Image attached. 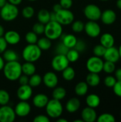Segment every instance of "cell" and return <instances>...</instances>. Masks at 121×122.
Returning a JSON list of instances; mask_svg holds the SVG:
<instances>
[{"label":"cell","mask_w":121,"mask_h":122,"mask_svg":"<svg viewBox=\"0 0 121 122\" xmlns=\"http://www.w3.org/2000/svg\"><path fill=\"white\" fill-rule=\"evenodd\" d=\"M22 56L25 61L34 63L41 56V50L36 44H28L22 51Z\"/></svg>","instance_id":"cell-2"},{"label":"cell","mask_w":121,"mask_h":122,"mask_svg":"<svg viewBox=\"0 0 121 122\" xmlns=\"http://www.w3.org/2000/svg\"><path fill=\"white\" fill-rule=\"evenodd\" d=\"M103 57L106 59V61H109L116 63L120 59L118 49H117L114 46L109 48H106L105 54Z\"/></svg>","instance_id":"cell-15"},{"label":"cell","mask_w":121,"mask_h":122,"mask_svg":"<svg viewBox=\"0 0 121 122\" xmlns=\"http://www.w3.org/2000/svg\"><path fill=\"white\" fill-rule=\"evenodd\" d=\"M83 13L85 16L90 21H98L101 19V10L96 4H90L86 6L83 10Z\"/></svg>","instance_id":"cell-8"},{"label":"cell","mask_w":121,"mask_h":122,"mask_svg":"<svg viewBox=\"0 0 121 122\" xmlns=\"http://www.w3.org/2000/svg\"><path fill=\"white\" fill-rule=\"evenodd\" d=\"M84 24L81 21H75L72 22V30L75 33H81L84 30Z\"/></svg>","instance_id":"cell-38"},{"label":"cell","mask_w":121,"mask_h":122,"mask_svg":"<svg viewBox=\"0 0 121 122\" xmlns=\"http://www.w3.org/2000/svg\"><path fill=\"white\" fill-rule=\"evenodd\" d=\"M44 29H45V24L41 23V22H37L34 24L32 27V31L36 33L37 35L38 34H42L44 33Z\"/></svg>","instance_id":"cell-41"},{"label":"cell","mask_w":121,"mask_h":122,"mask_svg":"<svg viewBox=\"0 0 121 122\" xmlns=\"http://www.w3.org/2000/svg\"><path fill=\"white\" fill-rule=\"evenodd\" d=\"M10 101V95L9 92L4 89H0V105L4 106L9 104Z\"/></svg>","instance_id":"cell-35"},{"label":"cell","mask_w":121,"mask_h":122,"mask_svg":"<svg viewBox=\"0 0 121 122\" xmlns=\"http://www.w3.org/2000/svg\"><path fill=\"white\" fill-rule=\"evenodd\" d=\"M9 1V3L11 4H14V5H19L21 2H22V0H7Z\"/></svg>","instance_id":"cell-51"},{"label":"cell","mask_w":121,"mask_h":122,"mask_svg":"<svg viewBox=\"0 0 121 122\" xmlns=\"http://www.w3.org/2000/svg\"><path fill=\"white\" fill-rule=\"evenodd\" d=\"M6 1L7 0H0V8L6 3Z\"/></svg>","instance_id":"cell-58"},{"label":"cell","mask_w":121,"mask_h":122,"mask_svg":"<svg viewBox=\"0 0 121 122\" xmlns=\"http://www.w3.org/2000/svg\"><path fill=\"white\" fill-rule=\"evenodd\" d=\"M33 89L29 84L21 85L16 92V95L20 101H28L32 96Z\"/></svg>","instance_id":"cell-14"},{"label":"cell","mask_w":121,"mask_h":122,"mask_svg":"<svg viewBox=\"0 0 121 122\" xmlns=\"http://www.w3.org/2000/svg\"><path fill=\"white\" fill-rule=\"evenodd\" d=\"M69 49L63 43H60L56 49V52L57 54H62V55H66L68 52Z\"/></svg>","instance_id":"cell-43"},{"label":"cell","mask_w":121,"mask_h":122,"mask_svg":"<svg viewBox=\"0 0 121 122\" xmlns=\"http://www.w3.org/2000/svg\"><path fill=\"white\" fill-rule=\"evenodd\" d=\"M116 70V65L114 62L106 61L103 62V71H104L107 74H112Z\"/></svg>","instance_id":"cell-36"},{"label":"cell","mask_w":121,"mask_h":122,"mask_svg":"<svg viewBox=\"0 0 121 122\" xmlns=\"http://www.w3.org/2000/svg\"><path fill=\"white\" fill-rule=\"evenodd\" d=\"M3 74L6 79L14 81L19 79L22 74L21 64L17 61H7L3 67Z\"/></svg>","instance_id":"cell-1"},{"label":"cell","mask_w":121,"mask_h":122,"mask_svg":"<svg viewBox=\"0 0 121 122\" xmlns=\"http://www.w3.org/2000/svg\"><path fill=\"white\" fill-rule=\"evenodd\" d=\"M96 121L98 122H115L116 119L113 114L109 113H104L98 117Z\"/></svg>","instance_id":"cell-34"},{"label":"cell","mask_w":121,"mask_h":122,"mask_svg":"<svg viewBox=\"0 0 121 122\" xmlns=\"http://www.w3.org/2000/svg\"><path fill=\"white\" fill-rule=\"evenodd\" d=\"M115 77L117 81H121V68L115 70Z\"/></svg>","instance_id":"cell-50"},{"label":"cell","mask_w":121,"mask_h":122,"mask_svg":"<svg viewBox=\"0 0 121 122\" xmlns=\"http://www.w3.org/2000/svg\"><path fill=\"white\" fill-rule=\"evenodd\" d=\"M50 21H56V13L54 11L50 12Z\"/></svg>","instance_id":"cell-54"},{"label":"cell","mask_w":121,"mask_h":122,"mask_svg":"<svg viewBox=\"0 0 121 122\" xmlns=\"http://www.w3.org/2000/svg\"><path fill=\"white\" fill-rule=\"evenodd\" d=\"M14 109L10 106L4 105L0 107V122H13L16 119Z\"/></svg>","instance_id":"cell-10"},{"label":"cell","mask_w":121,"mask_h":122,"mask_svg":"<svg viewBox=\"0 0 121 122\" xmlns=\"http://www.w3.org/2000/svg\"><path fill=\"white\" fill-rule=\"evenodd\" d=\"M68 121L66 120V119H63V118H58L57 119V122H67Z\"/></svg>","instance_id":"cell-56"},{"label":"cell","mask_w":121,"mask_h":122,"mask_svg":"<svg viewBox=\"0 0 121 122\" xmlns=\"http://www.w3.org/2000/svg\"><path fill=\"white\" fill-rule=\"evenodd\" d=\"M62 77L66 81H72L76 76L75 70L71 66H67L66 69H64L62 71Z\"/></svg>","instance_id":"cell-29"},{"label":"cell","mask_w":121,"mask_h":122,"mask_svg":"<svg viewBox=\"0 0 121 122\" xmlns=\"http://www.w3.org/2000/svg\"><path fill=\"white\" fill-rule=\"evenodd\" d=\"M59 4L63 9H70L73 4V0H60Z\"/></svg>","instance_id":"cell-47"},{"label":"cell","mask_w":121,"mask_h":122,"mask_svg":"<svg viewBox=\"0 0 121 122\" xmlns=\"http://www.w3.org/2000/svg\"><path fill=\"white\" fill-rule=\"evenodd\" d=\"M74 49H76L79 53L80 52H82L83 51L86 50V44L85 43V41L82 39H78L77 40V42L74 46Z\"/></svg>","instance_id":"cell-44"},{"label":"cell","mask_w":121,"mask_h":122,"mask_svg":"<svg viewBox=\"0 0 121 122\" xmlns=\"http://www.w3.org/2000/svg\"><path fill=\"white\" fill-rule=\"evenodd\" d=\"M25 40L28 44H36L38 41V36L36 33L32 31H29L25 36Z\"/></svg>","instance_id":"cell-39"},{"label":"cell","mask_w":121,"mask_h":122,"mask_svg":"<svg viewBox=\"0 0 121 122\" xmlns=\"http://www.w3.org/2000/svg\"><path fill=\"white\" fill-rule=\"evenodd\" d=\"M74 122H83V119H76V120H74Z\"/></svg>","instance_id":"cell-60"},{"label":"cell","mask_w":121,"mask_h":122,"mask_svg":"<svg viewBox=\"0 0 121 122\" xmlns=\"http://www.w3.org/2000/svg\"><path fill=\"white\" fill-rule=\"evenodd\" d=\"M69 63L66 55L56 54L51 61V66L53 70L61 72L69 66Z\"/></svg>","instance_id":"cell-9"},{"label":"cell","mask_w":121,"mask_h":122,"mask_svg":"<svg viewBox=\"0 0 121 122\" xmlns=\"http://www.w3.org/2000/svg\"></svg>","instance_id":"cell-63"},{"label":"cell","mask_w":121,"mask_h":122,"mask_svg":"<svg viewBox=\"0 0 121 122\" xmlns=\"http://www.w3.org/2000/svg\"><path fill=\"white\" fill-rule=\"evenodd\" d=\"M118 51H119V54H120V59H121V45L118 48Z\"/></svg>","instance_id":"cell-59"},{"label":"cell","mask_w":121,"mask_h":122,"mask_svg":"<svg viewBox=\"0 0 121 122\" xmlns=\"http://www.w3.org/2000/svg\"><path fill=\"white\" fill-rule=\"evenodd\" d=\"M48 100H49V99L46 94L40 93V94H37L36 95H35L34 97L32 103H33L34 106L36 107V108L42 109L46 106Z\"/></svg>","instance_id":"cell-19"},{"label":"cell","mask_w":121,"mask_h":122,"mask_svg":"<svg viewBox=\"0 0 121 122\" xmlns=\"http://www.w3.org/2000/svg\"><path fill=\"white\" fill-rule=\"evenodd\" d=\"M117 16L116 12L112 9H106L101 13V19L106 25H111L116 20Z\"/></svg>","instance_id":"cell-17"},{"label":"cell","mask_w":121,"mask_h":122,"mask_svg":"<svg viewBox=\"0 0 121 122\" xmlns=\"http://www.w3.org/2000/svg\"><path fill=\"white\" fill-rule=\"evenodd\" d=\"M4 27L1 26V25H0V37H1V36H4Z\"/></svg>","instance_id":"cell-55"},{"label":"cell","mask_w":121,"mask_h":122,"mask_svg":"<svg viewBox=\"0 0 121 122\" xmlns=\"http://www.w3.org/2000/svg\"><path fill=\"white\" fill-rule=\"evenodd\" d=\"M29 1H36V0H29Z\"/></svg>","instance_id":"cell-61"},{"label":"cell","mask_w":121,"mask_h":122,"mask_svg":"<svg viewBox=\"0 0 121 122\" xmlns=\"http://www.w3.org/2000/svg\"><path fill=\"white\" fill-rule=\"evenodd\" d=\"M84 31L91 38H96L101 34V26L96 21H88L84 25Z\"/></svg>","instance_id":"cell-11"},{"label":"cell","mask_w":121,"mask_h":122,"mask_svg":"<svg viewBox=\"0 0 121 122\" xmlns=\"http://www.w3.org/2000/svg\"><path fill=\"white\" fill-rule=\"evenodd\" d=\"M4 64H5V61L0 54V71L3 69V67H4Z\"/></svg>","instance_id":"cell-53"},{"label":"cell","mask_w":121,"mask_h":122,"mask_svg":"<svg viewBox=\"0 0 121 122\" xmlns=\"http://www.w3.org/2000/svg\"><path fill=\"white\" fill-rule=\"evenodd\" d=\"M113 89L114 94L116 96L121 97V81H117L115 85L113 86Z\"/></svg>","instance_id":"cell-46"},{"label":"cell","mask_w":121,"mask_h":122,"mask_svg":"<svg viewBox=\"0 0 121 122\" xmlns=\"http://www.w3.org/2000/svg\"><path fill=\"white\" fill-rule=\"evenodd\" d=\"M34 122H49L50 119L48 116L44 115V114H39L37 115L34 119H33Z\"/></svg>","instance_id":"cell-45"},{"label":"cell","mask_w":121,"mask_h":122,"mask_svg":"<svg viewBox=\"0 0 121 122\" xmlns=\"http://www.w3.org/2000/svg\"><path fill=\"white\" fill-rule=\"evenodd\" d=\"M106 48L105 46H103L101 44H98L96 45L94 48H93V54L94 56H98V57H103L105 51H106Z\"/></svg>","instance_id":"cell-40"},{"label":"cell","mask_w":121,"mask_h":122,"mask_svg":"<svg viewBox=\"0 0 121 122\" xmlns=\"http://www.w3.org/2000/svg\"><path fill=\"white\" fill-rule=\"evenodd\" d=\"M88 91V85L86 81H80L75 86V93L79 97L85 96Z\"/></svg>","instance_id":"cell-26"},{"label":"cell","mask_w":121,"mask_h":122,"mask_svg":"<svg viewBox=\"0 0 121 122\" xmlns=\"http://www.w3.org/2000/svg\"><path fill=\"white\" fill-rule=\"evenodd\" d=\"M34 9L31 6H26L21 11L22 16L26 19H31L34 15Z\"/></svg>","instance_id":"cell-37"},{"label":"cell","mask_w":121,"mask_h":122,"mask_svg":"<svg viewBox=\"0 0 121 122\" xmlns=\"http://www.w3.org/2000/svg\"><path fill=\"white\" fill-rule=\"evenodd\" d=\"M29 78L28 76L22 74L19 76V78L18 80L19 81L20 85H24V84H29Z\"/></svg>","instance_id":"cell-49"},{"label":"cell","mask_w":121,"mask_h":122,"mask_svg":"<svg viewBox=\"0 0 121 122\" xmlns=\"http://www.w3.org/2000/svg\"><path fill=\"white\" fill-rule=\"evenodd\" d=\"M45 108L47 116L52 119H58L60 117L63 111V105L61 101L55 99L48 100Z\"/></svg>","instance_id":"cell-4"},{"label":"cell","mask_w":121,"mask_h":122,"mask_svg":"<svg viewBox=\"0 0 121 122\" xmlns=\"http://www.w3.org/2000/svg\"><path fill=\"white\" fill-rule=\"evenodd\" d=\"M19 16V9L17 6L10 3H6L1 7L0 16L5 21H11L15 20Z\"/></svg>","instance_id":"cell-5"},{"label":"cell","mask_w":121,"mask_h":122,"mask_svg":"<svg viewBox=\"0 0 121 122\" xmlns=\"http://www.w3.org/2000/svg\"><path fill=\"white\" fill-rule=\"evenodd\" d=\"M97 113L93 108L87 107L81 112V118L85 122H94L97 119Z\"/></svg>","instance_id":"cell-16"},{"label":"cell","mask_w":121,"mask_h":122,"mask_svg":"<svg viewBox=\"0 0 121 122\" xmlns=\"http://www.w3.org/2000/svg\"><path fill=\"white\" fill-rule=\"evenodd\" d=\"M56 13V21L63 25H68L72 24L74 20L73 13L69 9H61Z\"/></svg>","instance_id":"cell-6"},{"label":"cell","mask_w":121,"mask_h":122,"mask_svg":"<svg viewBox=\"0 0 121 122\" xmlns=\"http://www.w3.org/2000/svg\"><path fill=\"white\" fill-rule=\"evenodd\" d=\"M8 44L3 36L0 37V54H3V52L6 49Z\"/></svg>","instance_id":"cell-48"},{"label":"cell","mask_w":121,"mask_h":122,"mask_svg":"<svg viewBox=\"0 0 121 122\" xmlns=\"http://www.w3.org/2000/svg\"><path fill=\"white\" fill-rule=\"evenodd\" d=\"M117 80L116 79L115 76H106L105 79H104V84L108 86V87H110V88H113V86L115 85V84L116 83Z\"/></svg>","instance_id":"cell-42"},{"label":"cell","mask_w":121,"mask_h":122,"mask_svg":"<svg viewBox=\"0 0 121 122\" xmlns=\"http://www.w3.org/2000/svg\"><path fill=\"white\" fill-rule=\"evenodd\" d=\"M103 61L101 57L93 56L90 57L86 61V68L89 72L99 74L103 71Z\"/></svg>","instance_id":"cell-7"},{"label":"cell","mask_w":121,"mask_h":122,"mask_svg":"<svg viewBox=\"0 0 121 122\" xmlns=\"http://www.w3.org/2000/svg\"><path fill=\"white\" fill-rule=\"evenodd\" d=\"M53 11L54 12H57V11H60L61 9H63L62 8V6H61V4H56L54 6H53Z\"/></svg>","instance_id":"cell-52"},{"label":"cell","mask_w":121,"mask_h":122,"mask_svg":"<svg viewBox=\"0 0 121 122\" xmlns=\"http://www.w3.org/2000/svg\"><path fill=\"white\" fill-rule=\"evenodd\" d=\"M36 44L41 49V51H46L51 47L52 43H51V40L46 36L38 39Z\"/></svg>","instance_id":"cell-28"},{"label":"cell","mask_w":121,"mask_h":122,"mask_svg":"<svg viewBox=\"0 0 121 122\" xmlns=\"http://www.w3.org/2000/svg\"><path fill=\"white\" fill-rule=\"evenodd\" d=\"M88 86H97L101 82V78L97 73L90 72L86 76V81Z\"/></svg>","instance_id":"cell-24"},{"label":"cell","mask_w":121,"mask_h":122,"mask_svg":"<svg viewBox=\"0 0 121 122\" xmlns=\"http://www.w3.org/2000/svg\"><path fill=\"white\" fill-rule=\"evenodd\" d=\"M86 102L88 107L96 109L98 107H99L101 104V99L100 97L95 94H91L87 96Z\"/></svg>","instance_id":"cell-22"},{"label":"cell","mask_w":121,"mask_h":122,"mask_svg":"<svg viewBox=\"0 0 121 122\" xmlns=\"http://www.w3.org/2000/svg\"><path fill=\"white\" fill-rule=\"evenodd\" d=\"M116 6H118V9H121V0H117Z\"/></svg>","instance_id":"cell-57"},{"label":"cell","mask_w":121,"mask_h":122,"mask_svg":"<svg viewBox=\"0 0 121 122\" xmlns=\"http://www.w3.org/2000/svg\"><path fill=\"white\" fill-rule=\"evenodd\" d=\"M77 38L71 34H66L63 36L62 39V42L68 48V49H72L74 48L76 42H77Z\"/></svg>","instance_id":"cell-25"},{"label":"cell","mask_w":121,"mask_h":122,"mask_svg":"<svg viewBox=\"0 0 121 122\" xmlns=\"http://www.w3.org/2000/svg\"><path fill=\"white\" fill-rule=\"evenodd\" d=\"M101 44L105 46L106 48H109L114 46L115 39L113 36L110 33H105L101 35L100 39Z\"/></svg>","instance_id":"cell-21"},{"label":"cell","mask_w":121,"mask_h":122,"mask_svg":"<svg viewBox=\"0 0 121 122\" xmlns=\"http://www.w3.org/2000/svg\"><path fill=\"white\" fill-rule=\"evenodd\" d=\"M3 59L4 61H13L18 60L17 53L12 49H6L3 52Z\"/></svg>","instance_id":"cell-31"},{"label":"cell","mask_w":121,"mask_h":122,"mask_svg":"<svg viewBox=\"0 0 121 122\" xmlns=\"http://www.w3.org/2000/svg\"><path fill=\"white\" fill-rule=\"evenodd\" d=\"M42 83V77L39 74H34L33 75L30 76L29 79V84L31 87H36L39 86Z\"/></svg>","instance_id":"cell-33"},{"label":"cell","mask_w":121,"mask_h":122,"mask_svg":"<svg viewBox=\"0 0 121 122\" xmlns=\"http://www.w3.org/2000/svg\"><path fill=\"white\" fill-rule=\"evenodd\" d=\"M31 105L27 101H20L15 107L14 112L16 115L19 117H27L31 112Z\"/></svg>","instance_id":"cell-12"},{"label":"cell","mask_w":121,"mask_h":122,"mask_svg":"<svg viewBox=\"0 0 121 122\" xmlns=\"http://www.w3.org/2000/svg\"><path fill=\"white\" fill-rule=\"evenodd\" d=\"M37 19L39 20V22L46 24L48 21H50V12L46 9H41L38 12Z\"/></svg>","instance_id":"cell-30"},{"label":"cell","mask_w":121,"mask_h":122,"mask_svg":"<svg viewBox=\"0 0 121 122\" xmlns=\"http://www.w3.org/2000/svg\"><path fill=\"white\" fill-rule=\"evenodd\" d=\"M3 37L6 40V43L10 45H16L19 44L21 40L20 34L14 30H9L6 31L4 33Z\"/></svg>","instance_id":"cell-18"},{"label":"cell","mask_w":121,"mask_h":122,"mask_svg":"<svg viewBox=\"0 0 121 122\" xmlns=\"http://www.w3.org/2000/svg\"><path fill=\"white\" fill-rule=\"evenodd\" d=\"M66 96V90L62 86H56L53 88V91L52 92L53 99L61 101Z\"/></svg>","instance_id":"cell-27"},{"label":"cell","mask_w":121,"mask_h":122,"mask_svg":"<svg viewBox=\"0 0 121 122\" xmlns=\"http://www.w3.org/2000/svg\"><path fill=\"white\" fill-rule=\"evenodd\" d=\"M21 70H22V74L28 76H30L36 73V68L33 62L26 61L24 64H21Z\"/></svg>","instance_id":"cell-23"},{"label":"cell","mask_w":121,"mask_h":122,"mask_svg":"<svg viewBox=\"0 0 121 122\" xmlns=\"http://www.w3.org/2000/svg\"><path fill=\"white\" fill-rule=\"evenodd\" d=\"M101 1H108V0H101Z\"/></svg>","instance_id":"cell-62"},{"label":"cell","mask_w":121,"mask_h":122,"mask_svg":"<svg viewBox=\"0 0 121 122\" xmlns=\"http://www.w3.org/2000/svg\"><path fill=\"white\" fill-rule=\"evenodd\" d=\"M66 56L68 59L69 62L73 63V62H76L78 61L80 56V54L76 49H75L74 48H72V49H69L67 54H66Z\"/></svg>","instance_id":"cell-32"},{"label":"cell","mask_w":121,"mask_h":122,"mask_svg":"<svg viewBox=\"0 0 121 122\" xmlns=\"http://www.w3.org/2000/svg\"><path fill=\"white\" fill-rule=\"evenodd\" d=\"M81 107V102L78 98L73 97L68 100L66 104V110L71 114L76 112Z\"/></svg>","instance_id":"cell-20"},{"label":"cell","mask_w":121,"mask_h":122,"mask_svg":"<svg viewBox=\"0 0 121 122\" xmlns=\"http://www.w3.org/2000/svg\"><path fill=\"white\" fill-rule=\"evenodd\" d=\"M44 34L51 40L58 39L63 34L62 25L56 21H50L45 24Z\"/></svg>","instance_id":"cell-3"},{"label":"cell","mask_w":121,"mask_h":122,"mask_svg":"<svg viewBox=\"0 0 121 122\" xmlns=\"http://www.w3.org/2000/svg\"><path fill=\"white\" fill-rule=\"evenodd\" d=\"M42 82L46 87L49 89H53L58 85V79L54 72L48 71L42 77Z\"/></svg>","instance_id":"cell-13"}]
</instances>
